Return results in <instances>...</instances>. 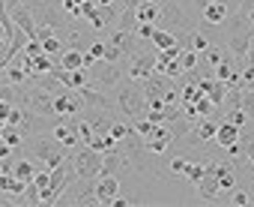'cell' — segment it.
<instances>
[{
    "instance_id": "obj_1",
    "label": "cell",
    "mask_w": 254,
    "mask_h": 207,
    "mask_svg": "<svg viewBox=\"0 0 254 207\" xmlns=\"http://www.w3.org/2000/svg\"><path fill=\"white\" fill-rule=\"evenodd\" d=\"M114 105L117 111L126 117V120H135V117H144L147 111V96H144V84L141 81H132V78H120V84L114 87Z\"/></svg>"
},
{
    "instance_id": "obj_2",
    "label": "cell",
    "mask_w": 254,
    "mask_h": 207,
    "mask_svg": "<svg viewBox=\"0 0 254 207\" xmlns=\"http://www.w3.org/2000/svg\"><path fill=\"white\" fill-rule=\"evenodd\" d=\"M21 147L27 150V156H30L39 168H48V171H51L54 165L66 162V153H69V150H66L63 144H57L54 138H51V141H48V138H36L33 144H21Z\"/></svg>"
},
{
    "instance_id": "obj_3",
    "label": "cell",
    "mask_w": 254,
    "mask_h": 207,
    "mask_svg": "<svg viewBox=\"0 0 254 207\" xmlns=\"http://www.w3.org/2000/svg\"><path fill=\"white\" fill-rule=\"evenodd\" d=\"M69 162H72L75 177H81V180H96L99 171H102V153H96V150L87 147V144H78V147L69 153Z\"/></svg>"
},
{
    "instance_id": "obj_4",
    "label": "cell",
    "mask_w": 254,
    "mask_h": 207,
    "mask_svg": "<svg viewBox=\"0 0 254 207\" xmlns=\"http://www.w3.org/2000/svg\"><path fill=\"white\" fill-rule=\"evenodd\" d=\"M126 66L123 72H126V78H132V81H147L153 72H156V48L150 45V48H138V51H132L129 57H126Z\"/></svg>"
},
{
    "instance_id": "obj_5",
    "label": "cell",
    "mask_w": 254,
    "mask_h": 207,
    "mask_svg": "<svg viewBox=\"0 0 254 207\" xmlns=\"http://www.w3.org/2000/svg\"><path fill=\"white\" fill-rule=\"evenodd\" d=\"M51 111H54V117L66 120V117L84 114L87 105H84V99L78 96V90H69V87H66L63 93H54V99H51Z\"/></svg>"
},
{
    "instance_id": "obj_6",
    "label": "cell",
    "mask_w": 254,
    "mask_h": 207,
    "mask_svg": "<svg viewBox=\"0 0 254 207\" xmlns=\"http://www.w3.org/2000/svg\"><path fill=\"white\" fill-rule=\"evenodd\" d=\"M93 189H96V198H99V207H108L114 195H120V177L117 174H99L93 180Z\"/></svg>"
},
{
    "instance_id": "obj_7",
    "label": "cell",
    "mask_w": 254,
    "mask_h": 207,
    "mask_svg": "<svg viewBox=\"0 0 254 207\" xmlns=\"http://www.w3.org/2000/svg\"><path fill=\"white\" fill-rule=\"evenodd\" d=\"M230 6L227 3H221V0H209V3L200 9V21L206 24V27H224V21L230 18Z\"/></svg>"
},
{
    "instance_id": "obj_8",
    "label": "cell",
    "mask_w": 254,
    "mask_h": 207,
    "mask_svg": "<svg viewBox=\"0 0 254 207\" xmlns=\"http://www.w3.org/2000/svg\"><path fill=\"white\" fill-rule=\"evenodd\" d=\"M194 189H197V198H200L203 204H215V201H218V183H215V177H212L209 171L194 183Z\"/></svg>"
},
{
    "instance_id": "obj_9",
    "label": "cell",
    "mask_w": 254,
    "mask_h": 207,
    "mask_svg": "<svg viewBox=\"0 0 254 207\" xmlns=\"http://www.w3.org/2000/svg\"><path fill=\"white\" fill-rule=\"evenodd\" d=\"M60 69H84V51L66 45L60 51Z\"/></svg>"
},
{
    "instance_id": "obj_10",
    "label": "cell",
    "mask_w": 254,
    "mask_h": 207,
    "mask_svg": "<svg viewBox=\"0 0 254 207\" xmlns=\"http://www.w3.org/2000/svg\"><path fill=\"white\" fill-rule=\"evenodd\" d=\"M36 168H39V165H36L30 156H21V159L15 162V168H12V174H15L21 183H30V180H33V174H36Z\"/></svg>"
},
{
    "instance_id": "obj_11",
    "label": "cell",
    "mask_w": 254,
    "mask_h": 207,
    "mask_svg": "<svg viewBox=\"0 0 254 207\" xmlns=\"http://www.w3.org/2000/svg\"><path fill=\"white\" fill-rule=\"evenodd\" d=\"M0 141H6L12 150H21L24 144V135H21V126H12V123H3V129H0Z\"/></svg>"
},
{
    "instance_id": "obj_12",
    "label": "cell",
    "mask_w": 254,
    "mask_h": 207,
    "mask_svg": "<svg viewBox=\"0 0 254 207\" xmlns=\"http://www.w3.org/2000/svg\"><path fill=\"white\" fill-rule=\"evenodd\" d=\"M135 18L138 21H147V24H156L159 21V6L156 3H147V0H138V3H135Z\"/></svg>"
},
{
    "instance_id": "obj_13",
    "label": "cell",
    "mask_w": 254,
    "mask_h": 207,
    "mask_svg": "<svg viewBox=\"0 0 254 207\" xmlns=\"http://www.w3.org/2000/svg\"><path fill=\"white\" fill-rule=\"evenodd\" d=\"M150 45H153L156 51H165V48L177 45V36H174V33H168V30H162V27H156V33L150 36Z\"/></svg>"
},
{
    "instance_id": "obj_14",
    "label": "cell",
    "mask_w": 254,
    "mask_h": 207,
    "mask_svg": "<svg viewBox=\"0 0 254 207\" xmlns=\"http://www.w3.org/2000/svg\"><path fill=\"white\" fill-rule=\"evenodd\" d=\"M87 147H93L96 153H108V150H114V147H117V141H114L108 132H96V135L87 141Z\"/></svg>"
},
{
    "instance_id": "obj_15",
    "label": "cell",
    "mask_w": 254,
    "mask_h": 207,
    "mask_svg": "<svg viewBox=\"0 0 254 207\" xmlns=\"http://www.w3.org/2000/svg\"><path fill=\"white\" fill-rule=\"evenodd\" d=\"M102 54H105V39L90 42V48H84V69H87V66H93L96 60H102Z\"/></svg>"
},
{
    "instance_id": "obj_16",
    "label": "cell",
    "mask_w": 254,
    "mask_h": 207,
    "mask_svg": "<svg viewBox=\"0 0 254 207\" xmlns=\"http://www.w3.org/2000/svg\"><path fill=\"white\" fill-rule=\"evenodd\" d=\"M191 105H194V111H197V117H209V114H218V108L212 105V102L206 99V96H197L194 102H191ZM221 117V114H218Z\"/></svg>"
},
{
    "instance_id": "obj_17",
    "label": "cell",
    "mask_w": 254,
    "mask_h": 207,
    "mask_svg": "<svg viewBox=\"0 0 254 207\" xmlns=\"http://www.w3.org/2000/svg\"><path fill=\"white\" fill-rule=\"evenodd\" d=\"M63 48H66V42H63L57 33H54V36H48V39H42V51H45V54H51V57H54V54H60Z\"/></svg>"
},
{
    "instance_id": "obj_18",
    "label": "cell",
    "mask_w": 254,
    "mask_h": 207,
    "mask_svg": "<svg viewBox=\"0 0 254 207\" xmlns=\"http://www.w3.org/2000/svg\"><path fill=\"white\" fill-rule=\"evenodd\" d=\"M123 57H126V54H123V48L105 39V54H102V60H108V63H123Z\"/></svg>"
},
{
    "instance_id": "obj_19",
    "label": "cell",
    "mask_w": 254,
    "mask_h": 207,
    "mask_svg": "<svg viewBox=\"0 0 254 207\" xmlns=\"http://www.w3.org/2000/svg\"><path fill=\"white\" fill-rule=\"evenodd\" d=\"M197 96H203V93L194 81H186V87H180V102H194Z\"/></svg>"
},
{
    "instance_id": "obj_20",
    "label": "cell",
    "mask_w": 254,
    "mask_h": 207,
    "mask_svg": "<svg viewBox=\"0 0 254 207\" xmlns=\"http://www.w3.org/2000/svg\"><path fill=\"white\" fill-rule=\"evenodd\" d=\"M186 165H189V153H180V156H174V159L168 162V171L177 174V177H183V174H186Z\"/></svg>"
},
{
    "instance_id": "obj_21",
    "label": "cell",
    "mask_w": 254,
    "mask_h": 207,
    "mask_svg": "<svg viewBox=\"0 0 254 207\" xmlns=\"http://www.w3.org/2000/svg\"><path fill=\"white\" fill-rule=\"evenodd\" d=\"M138 39H144V42H150V36L156 33V24H147V21H135V30H132Z\"/></svg>"
},
{
    "instance_id": "obj_22",
    "label": "cell",
    "mask_w": 254,
    "mask_h": 207,
    "mask_svg": "<svg viewBox=\"0 0 254 207\" xmlns=\"http://www.w3.org/2000/svg\"><path fill=\"white\" fill-rule=\"evenodd\" d=\"M230 204H236V207H245V204H251V195L242 189V186H236L233 192H230V198H227Z\"/></svg>"
},
{
    "instance_id": "obj_23",
    "label": "cell",
    "mask_w": 254,
    "mask_h": 207,
    "mask_svg": "<svg viewBox=\"0 0 254 207\" xmlns=\"http://www.w3.org/2000/svg\"><path fill=\"white\" fill-rule=\"evenodd\" d=\"M21 204H39V186H36V183H27V186H24Z\"/></svg>"
},
{
    "instance_id": "obj_24",
    "label": "cell",
    "mask_w": 254,
    "mask_h": 207,
    "mask_svg": "<svg viewBox=\"0 0 254 207\" xmlns=\"http://www.w3.org/2000/svg\"><path fill=\"white\" fill-rule=\"evenodd\" d=\"M21 54H24V57H36V54H42V42H39V39H27L24 48H21Z\"/></svg>"
},
{
    "instance_id": "obj_25",
    "label": "cell",
    "mask_w": 254,
    "mask_h": 207,
    "mask_svg": "<svg viewBox=\"0 0 254 207\" xmlns=\"http://www.w3.org/2000/svg\"><path fill=\"white\" fill-rule=\"evenodd\" d=\"M242 159H245V162H248V165L254 168V138H251V141L245 144V156H242Z\"/></svg>"
},
{
    "instance_id": "obj_26",
    "label": "cell",
    "mask_w": 254,
    "mask_h": 207,
    "mask_svg": "<svg viewBox=\"0 0 254 207\" xmlns=\"http://www.w3.org/2000/svg\"><path fill=\"white\" fill-rule=\"evenodd\" d=\"M9 108H12V102H6V99H0V120H6Z\"/></svg>"
},
{
    "instance_id": "obj_27",
    "label": "cell",
    "mask_w": 254,
    "mask_h": 207,
    "mask_svg": "<svg viewBox=\"0 0 254 207\" xmlns=\"http://www.w3.org/2000/svg\"><path fill=\"white\" fill-rule=\"evenodd\" d=\"M6 45H9V39H6V36H0V54H6Z\"/></svg>"
},
{
    "instance_id": "obj_28",
    "label": "cell",
    "mask_w": 254,
    "mask_h": 207,
    "mask_svg": "<svg viewBox=\"0 0 254 207\" xmlns=\"http://www.w3.org/2000/svg\"><path fill=\"white\" fill-rule=\"evenodd\" d=\"M147 3H156V6H162V3H165V0H147Z\"/></svg>"
},
{
    "instance_id": "obj_29",
    "label": "cell",
    "mask_w": 254,
    "mask_h": 207,
    "mask_svg": "<svg viewBox=\"0 0 254 207\" xmlns=\"http://www.w3.org/2000/svg\"><path fill=\"white\" fill-rule=\"evenodd\" d=\"M33 3H48V0H33Z\"/></svg>"
},
{
    "instance_id": "obj_30",
    "label": "cell",
    "mask_w": 254,
    "mask_h": 207,
    "mask_svg": "<svg viewBox=\"0 0 254 207\" xmlns=\"http://www.w3.org/2000/svg\"><path fill=\"white\" fill-rule=\"evenodd\" d=\"M3 123H6V120H0V129H3Z\"/></svg>"
},
{
    "instance_id": "obj_31",
    "label": "cell",
    "mask_w": 254,
    "mask_h": 207,
    "mask_svg": "<svg viewBox=\"0 0 254 207\" xmlns=\"http://www.w3.org/2000/svg\"><path fill=\"white\" fill-rule=\"evenodd\" d=\"M0 36H3V27H0Z\"/></svg>"
}]
</instances>
